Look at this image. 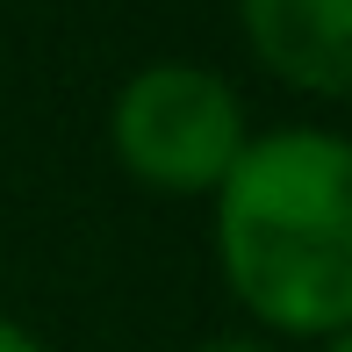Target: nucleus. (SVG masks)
<instances>
[{"label": "nucleus", "mask_w": 352, "mask_h": 352, "mask_svg": "<svg viewBox=\"0 0 352 352\" xmlns=\"http://www.w3.org/2000/svg\"><path fill=\"white\" fill-rule=\"evenodd\" d=\"M0 352H51V345H43L36 331H22L14 316H0Z\"/></svg>", "instance_id": "20e7f679"}, {"label": "nucleus", "mask_w": 352, "mask_h": 352, "mask_svg": "<svg viewBox=\"0 0 352 352\" xmlns=\"http://www.w3.org/2000/svg\"><path fill=\"white\" fill-rule=\"evenodd\" d=\"M245 43L274 79L309 101L352 94V0H237Z\"/></svg>", "instance_id": "7ed1b4c3"}, {"label": "nucleus", "mask_w": 352, "mask_h": 352, "mask_svg": "<svg viewBox=\"0 0 352 352\" xmlns=\"http://www.w3.org/2000/svg\"><path fill=\"white\" fill-rule=\"evenodd\" d=\"M195 352H280V345H266V338H209V345H195Z\"/></svg>", "instance_id": "39448f33"}, {"label": "nucleus", "mask_w": 352, "mask_h": 352, "mask_svg": "<svg viewBox=\"0 0 352 352\" xmlns=\"http://www.w3.org/2000/svg\"><path fill=\"white\" fill-rule=\"evenodd\" d=\"M223 287L274 338L352 331V151L331 130L252 137L216 180Z\"/></svg>", "instance_id": "f257e3e1"}, {"label": "nucleus", "mask_w": 352, "mask_h": 352, "mask_svg": "<svg viewBox=\"0 0 352 352\" xmlns=\"http://www.w3.org/2000/svg\"><path fill=\"white\" fill-rule=\"evenodd\" d=\"M324 352H352V338H324Z\"/></svg>", "instance_id": "423d86ee"}, {"label": "nucleus", "mask_w": 352, "mask_h": 352, "mask_svg": "<svg viewBox=\"0 0 352 352\" xmlns=\"http://www.w3.org/2000/svg\"><path fill=\"white\" fill-rule=\"evenodd\" d=\"M108 144H116V166L151 195H216V180L252 144L245 94L209 65L158 58L122 79L108 108Z\"/></svg>", "instance_id": "f03ea898"}]
</instances>
